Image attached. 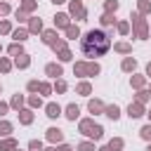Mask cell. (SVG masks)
I'll list each match as a JSON object with an SVG mask.
<instances>
[{"instance_id":"obj_6","label":"cell","mask_w":151,"mask_h":151,"mask_svg":"<svg viewBox=\"0 0 151 151\" xmlns=\"http://www.w3.org/2000/svg\"><path fill=\"white\" fill-rule=\"evenodd\" d=\"M47 139H50V142H59V139H61V130H57V127L47 130Z\"/></svg>"},{"instance_id":"obj_37","label":"cell","mask_w":151,"mask_h":151,"mask_svg":"<svg viewBox=\"0 0 151 151\" xmlns=\"http://www.w3.org/2000/svg\"><path fill=\"white\" fill-rule=\"evenodd\" d=\"M146 151H151V146H149V149H146Z\"/></svg>"},{"instance_id":"obj_25","label":"cell","mask_w":151,"mask_h":151,"mask_svg":"<svg viewBox=\"0 0 151 151\" xmlns=\"http://www.w3.org/2000/svg\"><path fill=\"white\" fill-rule=\"evenodd\" d=\"M17 66H28V59H26V57H21V59L17 57Z\"/></svg>"},{"instance_id":"obj_24","label":"cell","mask_w":151,"mask_h":151,"mask_svg":"<svg viewBox=\"0 0 151 151\" xmlns=\"http://www.w3.org/2000/svg\"><path fill=\"white\" fill-rule=\"evenodd\" d=\"M106 9H109V12H111V9H118V2H116V0H109V2H106Z\"/></svg>"},{"instance_id":"obj_16","label":"cell","mask_w":151,"mask_h":151,"mask_svg":"<svg viewBox=\"0 0 151 151\" xmlns=\"http://www.w3.org/2000/svg\"><path fill=\"white\" fill-rule=\"evenodd\" d=\"M42 40H45V42H52V45H54V33H52V31H47V33L42 35Z\"/></svg>"},{"instance_id":"obj_29","label":"cell","mask_w":151,"mask_h":151,"mask_svg":"<svg viewBox=\"0 0 151 151\" xmlns=\"http://www.w3.org/2000/svg\"><path fill=\"white\" fill-rule=\"evenodd\" d=\"M80 151H94L92 144H80Z\"/></svg>"},{"instance_id":"obj_9","label":"cell","mask_w":151,"mask_h":151,"mask_svg":"<svg viewBox=\"0 0 151 151\" xmlns=\"http://www.w3.org/2000/svg\"><path fill=\"white\" fill-rule=\"evenodd\" d=\"M54 24H57V26H68V17H66V14H57V17H54Z\"/></svg>"},{"instance_id":"obj_27","label":"cell","mask_w":151,"mask_h":151,"mask_svg":"<svg viewBox=\"0 0 151 151\" xmlns=\"http://www.w3.org/2000/svg\"><path fill=\"white\" fill-rule=\"evenodd\" d=\"M120 146H123L120 139H113V142H111V149H120Z\"/></svg>"},{"instance_id":"obj_20","label":"cell","mask_w":151,"mask_h":151,"mask_svg":"<svg viewBox=\"0 0 151 151\" xmlns=\"http://www.w3.org/2000/svg\"><path fill=\"white\" fill-rule=\"evenodd\" d=\"M14 40H19V42L26 40V31H17V33H14Z\"/></svg>"},{"instance_id":"obj_3","label":"cell","mask_w":151,"mask_h":151,"mask_svg":"<svg viewBox=\"0 0 151 151\" xmlns=\"http://www.w3.org/2000/svg\"><path fill=\"white\" fill-rule=\"evenodd\" d=\"M45 71H47V76H54V78H57V76H61V66H59V64H47V68H45Z\"/></svg>"},{"instance_id":"obj_30","label":"cell","mask_w":151,"mask_h":151,"mask_svg":"<svg viewBox=\"0 0 151 151\" xmlns=\"http://www.w3.org/2000/svg\"><path fill=\"white\" fill-rule=\"evenodd\" d=\"M118 31L120 33H127V24H118Z\"/></svg>"},{"instance_id":"obj_34","label":"cell","mask_w":151,"mask_h":151,"mask_svg":"<svg viewBox=\"0 0 151 151\" xmlns=\"http://www.w3.org/2000/svg\"><path fill=\"white\" fill-rule=\"evenodd\" d=\"M146 73H149V76H151V64H149V68H146Z\"/></svg>"},{"instance_id":"obj_4","label":"cell","mask_w":151,"mask_h":151,"mask_svg":"<svg viewBox=\"0 0 151 151\" xmlns=\"http://www.w3.org/2000/svg\"><path fill=\"white\" fill-rule=\"evenodd\" d=\"M71 12H73V14H78V19H85V9H83V5H80V2H73V5H71Z\"/></svg>"},{"instance_id":"obj_7","label":"cell","mask_w":151,"mask_h":151,"mask_svg":"<svg viewBox=\"0 0 151 151\" xmlns=\"http://www.w3.org/2000/svg\"><path fill=\"white\" fill-rule=\"evenodd\" d=\"M59 113H61V109H59L57 104H47V116H50V118H57Z\"/></svg>"},{"instance_id":"obj_5","label":"cell","mask_w":151,"mask_h":151,"mask_svg":"<svg viewBox=\"0 0 151 151\" xmlns=\"http://www.w3.org/2000/svg\"><path fill=\"white\" fill-rule=\"evenodd\" d=\"M78 113H80V111H78V106H76V104H71V106L66 109V118H68V120H76V118H78Z\"/></svg>"},{"instance_id":"obj_15","label":"cell","mask_w":151,"mask_h":151,"mask_svg":"<svg viewBox=\"0 0 151 151\" xmlns=\"http://www.w3.org/2000/svg\"><path fill=\"white\" fill-rule=\"evenodd\" d=\"M40 28H42L40 19H33V21H31V31H40Z\"/></svg>"},{"instance_id":"obj_14","label":"cell","mask_w":151,"mask_h":151,"mask_svg":"<svg viewBox=\"0 0 151 151\" xmlns=\"http://www.w3.org/2000/svg\"><path fill=\"white\" fill-rule=\"evenodd\" d=\"M101 24H104V26H111V24H113V17H111V14H104V17H101Z\"/></svg>"},{"instance_id":"obj_38","label":"cell","mask_w":151,"mask_h":151,"mask_svg":"<svg viewBox=\"0 0 151 151\" xmlns=\"http://www.w3.org/2000/svg\"><path fill=\"white\" fill-rule=\"evenodd\" d=\"M149 118H151V113H149Z\"/></svg>"},{"instance_id":"obj_18","label":"cell","mask_w":151,"mask_h":151,"mask_svg":"<svg viewBox=\"0 0 151 151\" xmlns=\"http://www.w3.org/2000/svg\"><path fill=\"white\" fill-rule=\"evenodd\" d=\"M9 130H12V125H9V123H0V134H7Z\"/></svg>"},{"instance_id":"obj_17","label":"cell","mask_w":151,"mask_h":151,"mask_svg":"<svg viewBox=\"0 0 151 151\" xmlns=\"http://www.w3.org/2000/svg\"><path fill=\"white\" fill-rule=\"evenodd\" d=\"M90 111H101V101H90Z\"/></svg>"},{"instance_id":"obj_31","label":"cell","mask_w":151,"mask_h":151,"mask_svg":"<svg viewBox=\"0 0 151 151\" xmlns=\"http://www.w3.org/2000/svg\"><path fill=\"white\" fill-rule=\"evenodd\" d=\"M38 87H40V85H38V83H28V90H31V92H35V90H38Z\"/></svg>"},{"instance_id":"obj_32","label":"cell","mask_w":151,"mask_h":151,"mask_svg":"<svg viewBox=\"0 0 151 151\" xmlns=\"http://www.w3.org/2000/svg\"><path fill=\"white\" fill-rule=\"evenodd\" d=\"M57 90H59V92H64V90H66V83H61V80H59V83H57Z\"/></svg>"},{"instance_id":"obj_1","label":"cell","mask_w":151,"mask_h":151,"mask_svg":"<svg viewBox=\"0 0 151 151\" xmlns=\"http://www.w3.org/2000/svg\"><path fill=\"white\" fill-rule=\"evenodd\" d=\"M80 47H83L85 57H101V54L109 52L111 42H109V38H106V33H101V31H90V33H85Z\"/></svg>"},{"instance_id":"obj_11","label":"cell","mask_w":151,"mask_h":151,"mask_svg":"<svg viewBox=\"0 0 151 151\" xmlns=\"http://www.w3.org/2000/svg\"><path fill=\"white\" fill-rule=\"evenodd\" d=\"M14 146H17V142H14V139H7V142L0 144V151H2V149H14Z\"/></svg>"},{"instance_id":"obj_36","label":"cell","mask_w":151,"mask_h":151,"mask_svg":"<svg viewBox=\"0 0 151 151\" xmlns=\"http://www.w3.org/2000/svg\"><path fill=\"white\" fill-rule=\"evenodd\" d=\"M101 151H109V149H101Z\"/></svg>"},{"instance_id":"obj_12","label":"cell","mask_w":151,"mask_h":151,"mask_svg":"<svg viewBox=\"0 0 151 151\" xmlns=\"http://www.w3.org/2000/svg\"><path fill=\"white\" fill-rule=\"evenodd\" d=\"M66 33H68V38H78V26H68Z\"/></svg>"},{"instance_id":"obj_2","label":"cell","mask_w":151,"mask_h":151,"mask_svg":"<svg viewBox=\"0 0 151 151\" xmlns=\"http://www.w3.org/2000/svg\"><path fill=\"white\" fill-rule=\"evenodd\" d=\"M80 132H83V134H87V137H94V139H99V137L104 134L101 125H94L92 120H83V123H80Z\"/></svg>"},{"instance_id":"obj_26","label":"cell","mask_w":151,"mask_h":151,"mask_svg":"<svg viewBox=\"0 0 151 151\" xmlns=\"http://www.w3.org/2000/svg\"><path fill=\"white\" fill-rule=\"evenodd\" d=\"M21 101H24V99H21V97H19V94H17V97H14V99H12V106H21Z\"/></svg>"},{"instance_id":"obj_23","label":"cell","mask_w":151,"mask_h":151,"mask_svg":"<svg viewBox=\"0 0 151 151\" xmlns=\"http://www.w3.org/2000/svg\"><path fill=\"white\" fill-rule=\"evenodd\" d=\"M21 123H31V111H21Z\"/></svg>"},{"instance_id":"obj_8","label":"cell","mask_w":151,"mask_h":151,"mask_svg":"<svg viewBox=\"0 0 151 151\" xmlns=\"http://www.w3.org/2000/svg\"><path fill=\"white\" fill-rule=\"evenodd\" d=\"M106 116H109L111 120H116V118L120 116V113H118V106H116V104H113V106H106Z\"/></svg>"},{"instance_id":"obj_21","label":"cell","mask_w":151,"mask_h":151,"mask_svg":"<svg viewBox=\"0 0 151 151\" xmlns=\"http://www.w3.org/2000/svg\"><path fill=\"white\" fill-rule=\"evenodd\" d=\"M9 54H14V57L21 54V45H12V47H9Z\"/></svg>"},{"instance_id":"obj_19","label":"cell","mask_w":151,"mask_h":151,"mask_svg":"<svg viewBox=\"0 0 151 151\" xmlns=\"http://www.w3.org/2000/svg\"><path fill=\"white\" fill-rule=\"evenodd\" d=\"M142 137H144V139H151V125L142 127Z\"/></svg>"},{"instance_id":"obj_33","label":"cell","mask_w":151,"mask_h":151,"mask_svg":"<svg viewBox=\"0 0 151 151\" xmlns=\"http://www.w3.org/2000/svg\"><path fill=\"white\" fill-rule=\"evenodd\" d=\"M5 111H7V104H0V116H5Z\"/></svg>"},{"instance_id":"obj_28","label":"cell","mask_w":151,"mask_h":151,"mask_svg":"<svg viewBox=\"0 0 151 151\" xmlns=\"http://www.w3.org/2000/svg\"><path fill=\"white\" fill-rule=\"evenodd\" d=\"M7 31H9V24L2 21V24H0V33H7Z\"/></svg>"},{"instance_id":"obj_35","label":"cell","mask_w":151,"mask_h":151,"mask_svg":"<svg viewBox=\"0 0 151 151\" xmlns=\"http://www.w3.org/2000/svg\"><path fill=\"white\" fill-rule=\"evenodd\" d=\"M52 2H54V5H59V2H64V0H52Z\"/></svg>"},{"instance_id":"obj_10","label":"cell","mask_w":151,"mask_h":151,"mask_svg":"<svg viewBox=\"0 0 151 151\" xmlns=\"http://www.w3.org/2000/svg\"><path fill=\"white\" fill-rule=\"evenodd\" d=\"M130 116H132V118L142 116V106H139V104H130Z\"/></svg>"},{"instance_id":"obj_22","label":"cell","mask_w":151,"mask_h":151,"mask_svg":"<svg viewBox=\"0 0 151 151\" xmlns=\"http://www.w3.org/2000/svg\"><path fill=\"white\" fill-rule=\"evenodd\" d=\"M78 92H80V94H87V92H90V85H87V83L78 85Z\"/></svg>"},{"instance_id":"obj_13","label":"cell","mask_w":151,"mask_h":151,"mask_svg":"<svg viewBox=\"0 0 151 151\" xmlns=\"http://www.w3.org/2000/svg\"><path fill=\"white\" fill-rule=\"evenodd\" d=\"M123 68H125V71H132V68H134V59H125V61H123Z\"/></svg>"}]
</instances>
